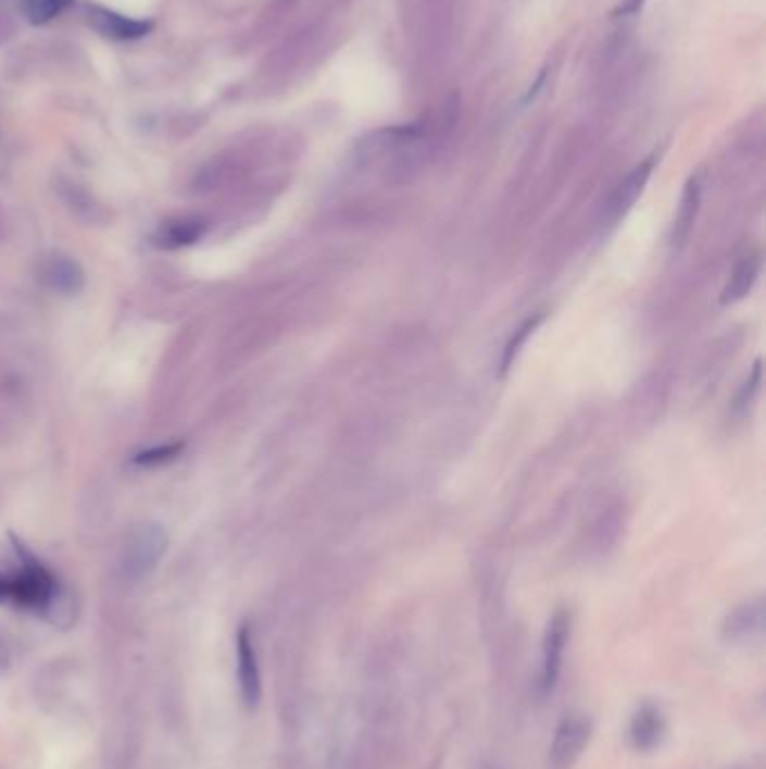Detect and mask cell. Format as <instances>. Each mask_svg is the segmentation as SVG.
Returning a JSON list of instances; mask_svg holds the SVG:
<instances>
[{"mask_svg": "<svg viewBox=\"0 0 766 769\" xmlns=\"http://www.w3.org/2000/svg\"><path fill=\"white\" fill-rule=\"evenodd\" d=\"M73 5L75 0H25L23 12L32 25H46Z\"/></svg>", "mask_w": 766, "mask_h": 769, "instance_id": "obj_13", "label": "cell"}, {"mask_svg": "<svg viewBox=\"0 0 766 769\" xmlns=\"http://www.w3.org/2000/svg\"><path fill=\"white\" fill-rule=\"evenodd\" d=\"M696 210H699V181L690 178L686 189H683L681 206H679L677 216H675V230H673V244L675 246H683L686 244L688 234L692 230V223L696 219Z\"/></svg>", "mask_w": 766, "mask_h": 769, "instance_id": "obj_12", "label": "cell"}, {"mask_svg": "<svg viewBox=\"0 0 766 769\" xmlns=\"http://www.w3.org/2000/svg\"><path fill=\"white\" fill-rule=\"evenodd\" d=\"M86 21L99 32V35L113 41H136L147 37L153 29L151 21L128 18L97 5H86Z\"/></svg>", "mask_w": 766, "mask_h": 769, "instance_id": "obj_5", "label": "cell"}, {"mask_svg": "<svg viewBox=\"0 0 766 769\" xmlns=\"http://www.w3.org/2000/svg\"><path fill=\"white\" fill-rule=\"evenodd\" d=\"M41 275H43L46 286L54 293H61V295H75L84 286L81 265L75 259L63 257V255L50 257L43 265Z\"/></svg>", "mask_w": 766, "mask_h": 769, "instance_id": "obj_8", "label": "cell"}, {"mask_svg": "<svg viewBox=\"0 0 766 769\" xmlns=\"http://www.w3.org/2000/svg\"><path fill=\"white\" fill-rule=\"evenodd\" d=\"M566 640H569V615L560 610L551 619L544 634V657H542V680H540V689L544 695H549L557 684Z\"/></svg>", "mask_w": 766, "mask_h": 769, "instance_id": "obj_4", "label": "cell"}, {"mask_svg": "<svg viewBox=\"0 0 766 769\" xmlns=\"http://www.w3.org/2000/svg\"><path fill=\"white\" fill-rule=\"evenodd\" d=\"M16 554L21 558V572L8 576V604L41 612L56 623L65 604L59 581L23 545H16Z\"/></svg>", "mask_w": 766, "mask_h": 769, "instance_id": "obj_1", "label": "cell"}, {"mask_svg": "<svg viewBox=\"0 0 766 769\" xmlns=\"http://www.w3.org/2000/svg\"><path fill=\"white\" fill-rule=\"evenodd\" d=\"M205 223L201 219H178L169 221L160 227L155 234V244L162 248H183L191 246L203 237Z\"/></svg>", "mask_w": 766, "mask_h": 769, "instance_id": "obj_11", "label": "cell"}, {"mask_svg": "<svg viewBox=\"0 0 766 769\" xmlns=\"http://www.w3.org/2000/svg\"><path fill=\"white\" fill-rule=\"evenodd\" d=\"M589 722L580 716L564 718L555 731V739L551 745V767L553 769H566L572 767L578 756L582 754L585 745L589 743Z\"/></svg>", "mask_w": 766, "mask_h": 769, "instance_id": "obj_3", "label": "cell"}, {"mask_svg": "<svg viewBox=\"0 0 766 769\" xmlns=\"http://www.w3.org/2000/svg\"><path fill=\"white\" fill-rule=\"evenodd\" d=\"M166 533L158 524H145L133 533L124 549V572L128 579L151 574L166 551Z\"/></svg>", "mask_w": 766, "mask_h": 769, "instance_id": "obj_2", "label": "cell"}, {"mask_svg": "<svg viewBox=\"0 0 766 769\" xmlns=\"http://www.w3.org/2000/svg\"><path fill=\"white\" fill-rule=\"evenodd\" d=\"M759 271H762V259L757 255L744 257L736 265V271L730 273L728 284L721 290L719 302L724 307H728V305H736V302H740V299H744L749 295V290L755 286V282L759 277Z\"/></svg>", "mask_w": 766, "mask_h": 769, "instance_id": "obj_10", "label": "cell"}, {"mask_svg": "<svg viewBox=\"0 0 766 769\" xmlns=\"http://www.w3.org/2000/svg\"><path fill=\"white\" fill-rule=\"evenodd\" d=\"M728 630L732 637H751V634H762V625H764V608L762 604L755 606H744L742 610L736 612L728 621Z\"/></svg>", "mask_w": 766, "mask_h": 769, "instance_id": "obj_14", "label": "cell"}, {"mask_svg": "<svg viewBox=\"0 0 766 769\" xmlns=\"http://www.w3.org/2000/svg\"><path fill=\"white\" fill-rule=\"evenodd\" d=\"M654 164H656V156H650L614 189V194L610 196L607 206H605V221L607 223H612V225L618 223L631 208H635V203L643 194V189L654 172Z\"/></svg>", "mask_w": 766, "mask_h": 769, "instance_id": "obj_6", "label": "cell"}, {"mask_svg": "<svg viewBox=\"0 0 766 769\" xmlns=\"http://www.w3.org/2000/svg\"><path fill=\"white\" fill-rule=\"evenodd\" d=\"M544 320V315H536V318H528L517 331H515V336L508 340V345H506V349H504V356H502V362H499V374H506L508 370H511V364L515 362V358H517V354L522 351V347H524V343L528 340V336H530V333L532 331H536L538 328V324Z\"/></svg>", "mask_w": 766, "mask_h": 769, "instance_id": "obj_15", "label": "cell"}, {"mask_svg": "<svg viewBox=\"0 0 766 769\" xmlns=\"http://www.w3.org/2000/svg\"><path fill=\"white\" fill-rule=\"evenodd\" d=\"M183 444H166V446H155V448H149V450H145V452H140V455H136V459H133V461H136L138 466H162V463H166V461H174L180 452H183Z\"/></svg>", "mask_w": 766, "mask_h": 769, "instance_id": "obj_16", "label": "cell"}, {"mask_svg": "<svg viewBox=\"0 0 766 769\" xmlns=\"http://www.w3.org/2000/svg\"><path fill=\"white\" fill-rule=\"evenodd\" d=\"M663 733H665L663 716L652 705H643L635 714V718H631L629 741L639 752H652L663 741Z\"/></svg>", "mask_w": 766, "mask_h": 769, "instance_id": "obj_9", "label": "cell"}, {"mask_svg": "<svg viewBox=\"0 0 766 769\" xmlns=\"http://www.w3.org/2000/svg\"><path fill=\"white\" fill-rule=\"evenodd\" d=\"M8 604V576L0 574V606Z\"/></svg>", "mask_w": 766, "mask_h": 769, "instance_id": "obj_17", "label": "cell"}, {"mask_svg": "<svg viewBox=\"0 0 766 769\" xmlns=\"http://www.w3.org/2000/svg\"><path fill=\"white\" fill-rule=\"evenodd\" d=\"M237 673H239V686H241V697L248 707H256L261 699V673H259V661H256V650L252 642V632L248 625H241L239 637H237Z\"/></svg>", "mask_w": 766, "mask_h": 769, "instance_id": "obj_7", "label": "cell"}]
</instances>
